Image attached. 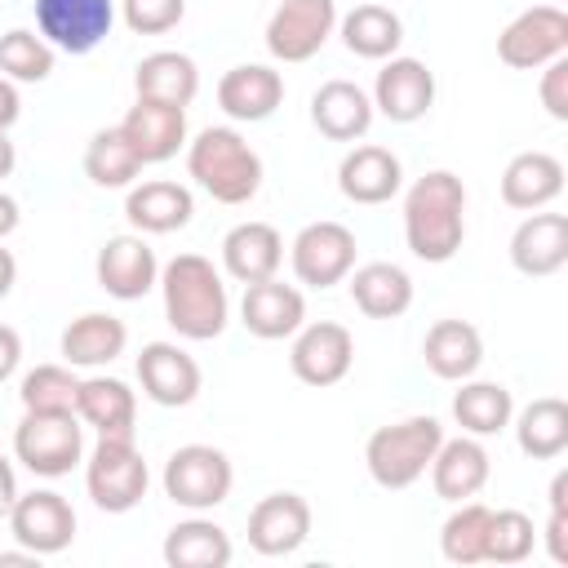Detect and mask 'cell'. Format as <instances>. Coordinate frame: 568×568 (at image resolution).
<instances>
[{"label":"cell","mask_w":568,"mask_h":568,"mask_svg":"<svg viewBox=\"0 0 568 568\" xmlns=\"http://www.w3.org/2000/svg\"><path fill=\"white\" fill-rule=\"evenodd\" d=\"M559 191H564V164L550 151H519L501 169V200L519 213L546 209Z\"/></svg>","instance_id":"obj_28"},{"label":"cell","mask_w":568,"mask_h":568,"mask_svg":"<svg viewBox=\"0 0 568 568\" xmlns=\"http://www.w3.org/2000/svg\"><path fill=\"white\" fill-rule=\"evenodd\" d=\"M18 284V257L9 248H0V297H9Z\"/></svg>","instance_id":"obj_49"},{"label":"cell","mask_w":568,"mask_h":568,"mask_svg":"<svg viewBox=\"0 0 568 568\" xmlns=\"http://www.w3.org/2000/svg\"><path fill=\"white\" fill-rule=\"evenodd\" d=\"M537 93H541V106H546L550 120H568V53L541 67Z\"/></svg>","instance_id":"obj_44"},{"label":"cell","mask_w":568,"mask_h":568,"mask_svg":"<svg viewBox=\"0 0 568 568\" xmlns=\"http://www.w3.org/2000/svg\"><path fill=\"white\" fill-rule=\"evenodd\" d=\"M373 98L355 84V80H324L311 93V124L328 138V142H355L368 133L373 124Z\"/></svg>","instance_id":"obj_25"},{"label":"cell","mask_w":568,"mask_h":568,"mask_svg":"<svg viewBox=\"0 0 568 568\" xmlns=\"http://www.w3.org/2000/svg\"><path fill=\"white\" fill-rule=\"evenodd\" d=\"M0 75L13 84H40L53 75V44L40 31L13 27L0 36Z\"/></svg>","instance_id":"obj_39"},{"label":"cell","mask_w":568,"mask_h":568,"mask_svg":"<svg viewBox=\"0 0 568 568\" xmlns=\"http://www.w3.org/2000/svg\"><path fill=\"white\" fill-rule=\"evenodd\" d=\"M115 22V0H36V31L62 53H93Z\"/></svg>","instance_id":"obj_13"},{"label":"cell","mask_w":568,"mask_h":568,"mask_svg":"<svg viewBox=\"0 0 568 568\" xmlns=\"http://www.w3.org/2000/svg\"><path fill=\"white\" fill-rule=\"evenodd\" d=\"M186 0H120V18L133 36H164L182 22Z\"/></svg>","instance_id":"obj_42"},{"label":"cell","mask_w":568,"mask_h":568,"mask_svg":"<svg viewBox=\"0 0 568 568\" xmlns=\"http://www.w3.org/2000/svg\"><path fill=\"white\" fill-rule=\"evenodd\" d=\"M422 359L439 382H466L484 364V337L466 320H435L422 342Z\"/></svg>","instance_id":"obj_27"},{"label":"cell","mask_w":568,"mask_h":568,"mask_svg":"<svg viewBox=\"0 0 568 568\" xmlns=\"http://www.w3.org/2000/svg\"><path fill=\"white\" fill-rule=\"evenodd\" d=\"M541 537H546V555L555 564H568V470H559L550 479V519H546Z\"/></svg>","instance_id":"obj_43"},{"label":"cell","mask_w":568,"mask_h":568,"mask_svg":"<svg viewBox=\"0 0 568 568\" xmlns=\"http://www.w3.org/2000/svg\"><path fill=\"white\" fill-rule=\"evenodd\" d=\"M9 532L18 546H27L31 555H62L75 541V510L62 493L53 488H36V493H18L13 510H9Z\"/></svg>","instance_id":"obj_12"},{"label":"cell","mask_w":568,"mask_h":568,"mask_svg":"<svg viewBox=\"0 0 568 568\" xmlns=\"http://www.w3.org/2000/svg\"><path fill=\"white\" fill-rule=\"evenodd\" d=\"M288 262H293L297 284L333 288L355 271V231L333 222V217L306 222L288 244Z\"/></svg>","instance_id":"obj_8"},{"label":"cell","mask_w":568,"mask_h":568,"mask_svg":"<svg viewBox=\"0 0 568 568\" xmlns=\"http://www.w3.org/2000/svg\"><path fill=\"white\" fill-rule=\"evenodd\" d=\"M138 382H142V395L151 404L186 408L200 395L204 373H200L195 355H186L178 342H146L138 355Z\"/></svg>","instance_id":"obj_15"},{"label":"cell","mask_w":568,"mask_h":568,"mask_svg":"<svg viewBox=\"0 0 568 568\" xmlns=\"http://www.w3.org/2000/svg\"><path fill=\"white\" fill-rule=\"evenodd\" d=\"M160 297L164 320L186 342H213L222 337L231 320V297L222 284V271L204 253H178L160 266Z\"/></svg>","instance_id":"obj_2"},{"label":"cell","mask_w":568,"mask_h":568,"mask_svg":"<svg viewBox=\"0 0 568 568\" xmlns=\"http://www.w3.org/2000/svg\"><path fill=\"white\" fill-rule=\"evenodd\" d=\"M240 324H244L253 337H262V342L293 337V333L306 324V297H302V288L280 284L275 275H271V280H257V284H244Z\"/></svg>","instance_id":"obj_18"},{"label":"cell","mask_w":568,"mask_h":568,"mask_svg":"<svg viewBox=\"0 0 568 568\" xmlns=\"http://www.w3.org/2000/svg\"><path fill=\"white\" fill-rule=\"evenodd\" d=\"M515 422V444L532 462H555L568 448V404L559 395H541L519 408Z\"/></svg>","instance_id":"obj_35"},{"label":"cell","mask_w":568,"mask_h":568,"mask_svg":"<svg viewBox=\"0 0 568 568\" xmlns=\"http://www.w3.org/2000/svg\"><path fill=\"white\" fill-rule=\"evenodd\" d=\"M13 164H18V151H13L9 133H0V178H9V173H13Z\"/></svg>","instance_id":"obj_51"},{"label":"cell","mask_w":568,"mask_h":568,"mask_svg":"<svg viewBox=\"0 0 568 568\" xmlns=\"http://www.w3.org/2000/svg\"><path fill=\"white\" fill-rule=\"evenodd\" d=\"M568 262V217L564 213H528L510 235V266L519 275L546 280Z\"/></svg>","instance_id":"obj_22"},{"label":"cell","mask_w":568,"mask_h":568,"mask_svg":"<svg viewBox=\"0 0 568 568\" xmlns=\"http://www.w3.org/2000/svg\"><path fill=\"white\" fill-rule=\"evenodd\" d=\"M164 497L191 515H204L213 506H222L231 497V484H235V466L222 448L213 444H182L173 448V457L164 462Z\"/></svg>","instance_id":"obj_6"},{"label":"cell","mask_w":568,"mask_h":568,"mask_svg":"<svg viewBox=\"0 0 568 568\" xmlns=\"http://www.w3.org/2000/svg\"><path fill=\"white\" fill-rule=\"evenodd\" d=\"M18 115H22V93H18L13 80L0 75V133H9L18 124Z\"/></svg>","instance_id":"obj_46"},{"label":"cell","mask_w":568,"mask_h":568,"mask_svg":"<svg viewBox=\"0 0 568 568\" xmlns=\"http://www.w3.org/2000/svg\"><path fill=\"white\" fill-rule=\"evenodd\" d=\"M337 31H342V44L355 53V58H368V62H386L395 58V49L404 44V22L395 9L386 4H355L346 18H337Z\"/></svg>","instance_id":"obj_34"},{"label":"cell","mask_w":568,"mask_h":568,"mask_svg":"<svg viewBox=\"0 0 568 568\" xmlns=\"http://www.w3.org/2000/svg\"><path fill=\"white\" fill-rule=\"evenodd\" d=\"M280 102H284V75L266 62H240L217 80V106L240 124H257L275 115Z\"/></svg>","instance_id":"obj_21"},{"label":"cell","mask_w":568,"mask_h":568,"mask_svg":"<svg viewBox=\"0 0 568 568\" xmlns=\"http://www.w3.org/2000/svg\"><path fill=\"white\" fill-rule=\"evenodd\" d=\"M133 89H138V98H151V102L186 111L195 102V93H200V67L178 49H155V53H146L138 62Z\"/></svg>","instance_id":"obj_30"},{"label":"cell","mask_w":568,"mask_h":568,"mask_svg":"<svg viewBox=\"0 0 568 568\" xmlns=\"http://www.w3.org/2000/svg\"><path fill=\"white\" fill-rule=\"evenodd\" d=\"M13 501H18V470H13V462L0 453V519H9Z\"/></svg>","instance_id":"obj_47"},{"label":"cell","mask_w":568,"mask_h":568,"mask_svg":"<svg viewBox=\"0 0 568 568\" xmlns=\"http://www.w3.org/2000/svg\"><path fill=\"white\" fill-rule=\"evenodd\" d=\"M430 484H435V497L444 501H470L484 493L488 475H493V462H488V448L475 439V435H457V439H444L430 457Z\"/></svg>","instance_id":"obj_23"},{"label":"cell","mask_w":568,"mask_h":568,"mask_svg":"<svg viewBox=\"0 0 568 568\" xmlns=\"http://www.w3.org/2000/svg\"><path fill=\"white\" fill-rule=\"evenodd\" d=\"M120 133L129 138V146L138 151L142 164H164V160H173L186 146V111L151 102V98H138L124 111Z\"/></svg>","instance_id":"obj_19"},{"label":"cell","mask_w":568,"mask_h":568,"mask_svg":"<svg viewBox=\"0 0 568 568\" xmlns=\"http://www.w3.org/2000/svg\"><path fill=\"white\" fill-rule=\"evenodd\" d=\"M346 284H351V302L368 320H399L413 306V280L395 262H364L346 275Z\"/></svg>","instance_id":"obj_31"},{"label":"cell","mask_w":568,"mask_h":568,"mask_svg":"<svg viewBox=\"0 0 568 568\" xmlns=\"http://www.w3.org/2000/svg\"><path fill=\"white\" fill-rule=\"evenodd\" d=\"M75 386L80 377L71 373V364H36L18 382L22 413H75Z\"/></svg>","instance_id":"obj_40"},{"label":"cell","mask_w":568,"mask_h":568,"mask_svg":"<svg viewBox=\"0 0 568 568\" xmlns=\"http://www.w3.org/2000/svg\"><path fill=\"white\" fill-rule=\"evenodd\" d=\"M18 364H22V337H18V328L0 324V382H9L18 373Z\"/></svg>","instance_id":"obj_45"},{"label":"cell","mask_w":568,"mask_h":568,"mask_svg":"<svg viewBox=\"0 0 568 568\" xmlns=\"http://www.w3.org/2000/svg\"><path fill=\"white\" fill-rule=\"evenodd\" d=\"M435 106V75L422 58H386L373 80V111L390 124H413Z\"/></svg>","instance_id":"obj_16"},{"label":"cell","mask_w":568,"mask_h":568,"mask_svg":"<svg viewBox=\"0 0 568 568\" xmlns=\"http://www.w3.org/2000/svg\"><path fill=\"white\" fill-rule=\"evenodd\" d=\"M444 444V426L430 417V413H417V417H404V422H390V426H377L364 444V466L373 475L377 488H408L426 475L435 448Z\"/></svg>","instance_id":"obj_4"},{"label":"cell","mask_w":568,"mask_h":568,"mask_svg":"<svg viewBox=\"0 0 568 568\" xmlns=\"http://www.w3.org/2000/svg\"><path fill=\"white\" fill-rule=\"evenodd\" d=\"M284 262V235L271 222H240L222 235V271L240 284L271 280Z\"/></svg>","instance_id":"obj_26"},{"label":"cell","mask_w":568,"mask_h":568,"mask_svg":"<svg viewBox=\"0 0 568 568\" xmlns=\"http://www.w3.org/2000/svg\"><path fill=\"white\" fill-rule=\"evenodd\" d=\"M138 173H142V160H138V151L129 146V138L120 133V124H115V129H98V133L89 138V146H84V178H89L93 186H102V191H124V186H133Z\"/></svg>","instance_id":"obj_37"},{"label":"cell","mask_w":568,"mask_h":568,"mask_svg":"<svg viewBox=\"0 0 568 568\" xmlns=\"http://www.w3.org/2000/svg\"><path fill=\"white\" fill-rule=\"evenodd\" d=\"M18 564L36 568V564H40V555H31L27 546H22V550H4V555H0V568H18Z\"/></svg>","instance_id":"obj_50"},{"label":"cell","mask_w":568,"mask_h":568,"mask_svg":"<svg viewBox=\"0 0 568 568\" xmlns=\"http://www.w3.org/2000/svg\"><path fill=\"white\" fill-rule=\"evenodd\" d=\"M404 186V164L395 151L386 146H351L337 164V191L351 200V204H386L395 200Z\"/></svg>","instance_id":"obj_20"},{"label":"cell","mask_w":568,"mask_h":568,"mask_svg":"<svg viewBox=\"0 0 568 568\" xmlns=\"http://www.w3.org/2000/svg\"><path fill=\"white\" fill-rule=\"evenodd\" d=\"M93 275H98V288L106 297L138 302V297H146L160 284V262H155V248L146 244V235L129 231V235H111L98 248Z\"/></svg>","instance_id":"obj_14"},{"label":"cell","mask_w":568,"mask_h":568,"mask_svg":"<svg viewBox=\"0 0 568 568\" xmlns=\"http://www.w3.org/2000/svg\"><path fill=\"white\" fill-rule=\"evenodd\" d=\"M568 53V13L559 4H532L515 13L497 36V58L515 71H541Z\"/></svg>","instance_id":"obj_9"},{"label":"cell","mask_w":568,"mask_h":568,"mask_svg":"<svg viewBox=\"0 0 568 568\" xmlns=\"http://www.w3.org/2000/svg\"><path fill=\"white\" fill-rule=\"evenodd\" d=\"M124 346H129V328L106 311H84L62 328V359L71 368H102L120 359Z\"/></svg>","instance_id":"obj_29"},{"label":"cell","mask_w":568,"mask_h":568,"mask_svg":"<svg viewBox=\"0 0 568 568\" xmlns=\"http://www.w3.org/2000/svg\"><path fill=\"white\" fill-rule=\"evenodd\" d=\"M75 417L98 435H133L138 399L120 377H80L75 386Z\"/></svg>","instance_id":"obj_32"},{"label":"cell","mask_w":568,"mask_h":568,"mask_svg":"<svg viewBox=\"0 0 568 568\" xmlns=\"http://www.w3.org/2000/svg\"><path fill=\"white\" fill-rule=\"evenodd\" d=\"M311 537V506L302 493H271L248 510V546L266 559L302 550Z\"/></svg>","instance_id":"obj_17"},{"label":"cell","mask_w":568,"mask_h":568,"mask_svg":"<svg viewBox=\"0 0 568 568\" xmlns=\"http://www.w3.org/2000/svg\"><path fill=\"white\" fill-rule=\"evenodd\" d=\"M186 173L217 204H248L262 191V155L231 124L200 129L195 142H186Z\"/></svg>","instance_id":"obj_3"},{"label":"cell","mask_w":568,"mask_h":568,"mask_svg":"<svg viewBox=\"0 0 568 568\" xmlns=\"http://www.w3.org/2000/svg\"><path fill=\"white\" fill-rule=\"evenodd\" d=\"M13 457L40 475L58 479L84 462V426L75 413H22L13 426Z\"/></svg>","instance_id":"obj_7"},{"label":"cell","mask_w":568,"mask_h":568,"mask_svg":"<svg viewBox=\"0 0 568 568\" xmlns=\"http://www.w3.org/2000/svg\"><path fill=\"white\" fill-rule=\"evenodd\" d=\"M337 31V0H280L266 22V53L275 62L315 58Z\"/></svg>","instance_id":"obj_10"},{"label":"cell","mask_w":568,"mask_h":568,"mask_svg":"<svg viewBox=\"0 0 568 568\" xmlns=\"http://www.w3.org/2000/svg\"><path fill=\"white\" fill-rule=\"evenodd\" d=\"M151 484L146 457L138 453L133 435H98L89 462H84V488L93 497L98 510L106 515H124L133 506H142Z\"/></svg>","instance_id":"obj_5"},{"label":"cell","mask_w":568,"mask_h":568,"mask_svg":"<svg viewBox=\"0 0 568 568\" xmlns=\"http://www.w3.org/2000/svg\"><path fill=\"white\" fill-rule=\"evenodd\" d=\"M195 213V195L191 186L182 182H169V178H151L142 186H129L124 195V217L138 235H169V231H182Z\"/></svg>","instance_id":"obj_24"},{"label":"cell","mask_w":568,"mask_h":568,"mask_svg":"<svg viewBox=\"0 0 568 568\" xmlns=\"http://www.w3.org/2000/svg\"><path fill=\"white\" fill-rule=\"evenodd\" d=\"M453 417L466 435L475 439H488V435H501L515 417V399L501 382H462V390L453 395Z\"/></svg>","instance_id":"obj_36"},{"label":"cell","mask_w":568,"mask_h":568,"mask_svg":"<svg viewBox=\"0 0 568 568\" xmlns=\"http://www.w3.org/2000/svg\"><path fill=\"white\" fill-rule=\"evenodd\" d=\"M537 541H541V532L524 510H493L484 564H524L537 550Z\"/></svg>","instance_id":"obj_41"},{"label":"cell","mask_w":568,"mask_h":568,"mask_svg":"<svg viewBox=\"0 0 568 568\" xmlns=\"http://www.w3.org/2000/svg\"><path fill=\"white\" fill-rule=\"evenodd\" d=\"M488 524H493V506L484 501H453V515L439 528V555L457 568L466 564H484V541H488Z\"/></svg>","instance_id":"obj_38"},{"label":"cell","mask_w":568,"mask_h":568,"mask_svg":"<svg viewBox=\"0 0 568 568\" xmlns=\"http://www.w3.org/2000/svg\"><path fill=\"white\" fill-rule=\"evenodd\" d=\"M355 364V337L346 324H333V320H315V324H302L293 333V346H288V368L297 382L306 386H337Z\"/></svg>","instance_id":"obj_11"},{"label":"cell","mask_w":568,"mask_h":568,"mask_svg":"<svg viewBox=\"0 0 568 568\" xmlns=\"http://www.w3.org/2000/svg\"><path fill=\"white\" fill-rule=\"evenodd\" d=\"M18 222H22L18 200H13L9 191H0V240H4V235H13V231H18Z\"/></svg>","instance_id":"obj_48"},{"label":"cell","mask_w":568,"mask_h":568,"mask_svg":"<svg viewBox=\"0 0 568 568\" xmlns=\"http://www.w3.org/2000/svg\"><path fill=\"white\" fill-rule=\"evenodd\" d=\"M404 240L408 253L439 266L453 262L466 240V186L448 169L422 173L404 195Z\"/></svg>","instance_id":"obj_1"},{"label":"cell","mask_w":568,"mask_h":568,"mask_svg":"<svg viewBox=\"0 0 568 568\" xmlns=\"http://www.w3.org/2000/svg\"><path fill=\"white\" fill-rule=\"evenodd\" d=\"M231 555H235V546H231L226 528L204 519V515L173 524L164 537V564L169 568H226Z\"/></svg>","instance_id":"obj_33"}]
</instances>
